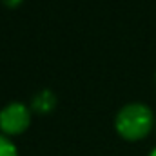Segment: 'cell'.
Wrapping results in <instances>:
<instances>
[{"label": "cell", "mask_w": 156, "mask_h": 156, "mask_svg": "<svg viewBox=\"0 0 156 156\" xmlns=\"http://www.w3.org/2000/svg\"><path fill=\"white\" fill-rule=\"evenodd\" d=\"M149 156H156V149H154V151H153V153H151Z\"/></svg>", "instance_id": "cell-6"}, {"label": "cell", "mask_w": 156, "mask_h": 156, "mask_svg": "<svg viewBox=\"0 0 156 156\" xmlns=\"http://www.w3.org/2000/svg\"><path fill=\"white\" fill-rule=\"evenodd\" d=\"M31 122V113L24 104H9L0 111V129L5 134H20L27 129Z\"/></svg>", "instance_id": "cell-2"}, {"label": "cell", "mask_w": 156, "mask_h": 156, "mask_svg": "<svg viewBox=\"0 0 156 156\" xmlns=\"http://www.w3.org/2000/svg\"><path fill=\"white\" fill-rule=\"evenodd\" d=\"M0 156H16V147L13 142L0 134Z\"/></svg>", "instance_id": "cell-4"}, {"label": "cell", "mask_w": 156, "mask_h": 156, "mask_svg": "<svg viewBox=\"0 0 156 156\" xmlns=\"http://www.w3.org/2000/svg\"><path fill=\"white\" fill-rule=\"evenodd\" d=\"M153 127V113L144 104H129L116 116V131L125 140H140Z\"/></svg>", "instance_id": "cell-1"}, {"label": "cell", "mask_w": 156, "mask_h": 156, "mask_svg": "<svg viewBox=\"0 0 156 156\" xmlns=\"http://www.w3.org/2000/svg\"><path fill=\"white\" fill-rule=\"evenodd\" d=\"M55 105H56V98H55L53 91H49V89L40 91L37 96H33V102H31V107L37 113H49L55 109Z\"/></svg>", "instance_id": "cell-3"}, {"label": "cell", "mask_w": 156, "mask_h": 156, "mask_svg": "<svg viewBox=\"0 0 156 156\" xmlns=\"http://www.w3.org/2000/svg\"><path fill=\"white\" fill-rule=\"evenodd\" d=\"M20 2H22V0H4V4H5L7 7H16Z\"/></svg>", "instance_id": "cell-5"}]
</instances>
